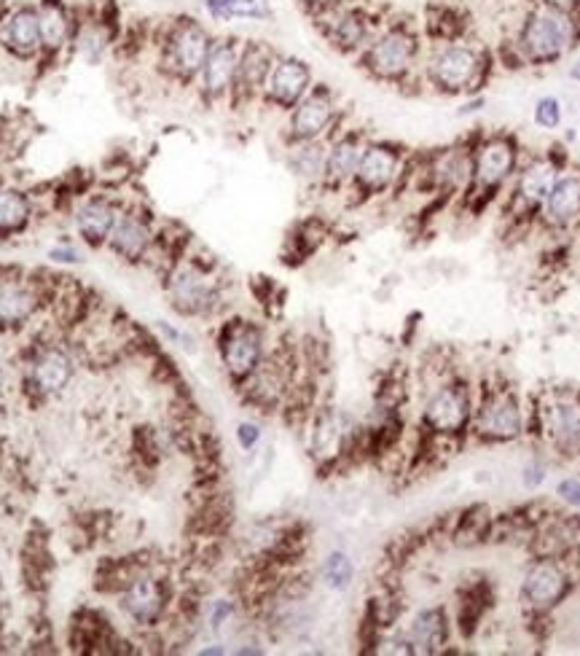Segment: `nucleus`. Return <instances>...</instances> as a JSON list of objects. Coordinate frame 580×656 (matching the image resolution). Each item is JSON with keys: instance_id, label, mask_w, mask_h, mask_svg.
Wrapping results in <instances>:
<instances>
[{"instance_id": "obj_1", "label": "nucleus", "mask_w": 580, "mask_h": 656, "mask_svg": "<svg viewBox=\"0 0 580 656\" xmlns=\"http://www.w3.org/2000/svg\"><path fill=\"white\" fill-rule=\"evenodd\" d=\"M422 33L411 20H384L355 62L373 82L400 87L422 67Z\"/></svg>"}, {"instance_id": "obj_2", "label": "nucleus", "mask_w": 580, "mask_h": 656, "mask_svg": "<svg viewBox=\"0 0 580 656\" xmlns=\"http://www.w3.org/2000/svg\"><path fill=\"white\" fill-rule=\"evenodd\" d=\"M212 44H215V33L205 20L194 14L170 16L153 36L159 71L164 73L166 82L177 87H194Z\"/></svg>"}, {"instance_id": "obj_3", "label": "nucleus", "mask_w": 580, "mask_h": 656, "mask_svg": "<svg viewBox=\"0 0 580 656\" xmlns=\"http://www.w3.org/2000/svg\"><path fill=\"white\" fill-rule=\"evenodd\" d=\"M578 38L580 22L572 11L535 0V5L521 16L519 30H516V62L532 67L554 65L576 47Z\"/></svg>"}, {"instance_id": "obj_4", "label": "nucleus", "mask_w": 580, "mask_h": 656, "mask_svg": "<svg viewBox=\"0 0 580 656\" xmlns=\"http://www.w3.org/2000/svg\"><path fill=\"white\" fill-rule=\"evenodd\" d=\"M422 76L428 87L439 95L462 97L476 95L490 71V57L481 47L457 38V41H435L422 57Z\"/></svg>"}, {"instance_id": "obj_5", "label": "nucleus", "mask_w": 580, "mask_h": 656, "mask_svg": "<svg viewBox=\"0 0 580 656\" xmlns=\"http://www.w3.org/2000/svg\"><path fill=\"white\" fill-rule=\"evenodd\" d=\"M164 294L181 318H208L223 301V277L215 261L186 253L166 267Z\"/></svg>"}, {"instance_id": "obj_6", "label": "nucleus", "mask_w": 580, "mask_h": 656, "mask_svg": "<svg viewBox=\"0 0 580 656\" xmlns=\"http://www.w3.org/2000/svg\"><path fill=\"white\" fill-rule=\"evenodd\" d=\"M384 16L373 11L366 0H342L323 14L312 16V25L318 36L323 38L325 47L342 57H358L369 47L373 33L382 27Z\"/></svg>"}, {"instance_id": "obj_7", "label": "nucleus", "mask_w": 580, "mask_h": 656, "mask_svg": "<svg viewBox=\"0 0 580 656\" xmlns=\"http://www.w3.org/2000/svg\"><path fill=\"white\" fill-rule=\"evenodd\" d=\"M473 391L462 380H444L424 393L419 422L433 438H462L473 425Z\"/></svg>"}, {"instance_id": "obj_8", "label": "nucleus", "mask_w": 580, "mask_h": 656, "mask_svg": "<svg viewBox=\"0 0 580 656\" xmlns=\"http://www.w3.org/2000/svg\"><path fill=\"white\" fill-rule=\"evenodd\" d=\"M521 168V151L510 135H486L473 143V181L465 197L492 199L495 194L510 186Z\"/></svg>"}, {"instance_id": "obj_9", "label": "nucleus", "mask_w": 580, "mask_h": 656, "mask_svg": "<svg viewBox=\"0 0 580 656\" xmlns=\"http://www.w3.org/2000/svg\"><path fill=\"white\" fill-rule=\"evenodd\" d=\"M527 425H530V414L519 393L514 387L497 385L490 387L476 404L470 433L486 444H510L525 436Z\"/></svg>"}, {"instance_id": "obj_10", "label": "nucleus", "mask_w": 580, "mask_h": 656, "mask_svg": "<svg viewBox=\"0 0 580 656\" xmlns=\"http://www.w3.org/2000/svg\"><path fill=\"white\" fill-rule=\"evenodd\" d=\"M221 367L234 385H243L269 356L267 331L248 318H232L218 331Z\"/></svg>"}, {"instance_id": "obj_11", "label": "nucleus", "mask_w": 580, "mask_h": 656, "mask_svg": "<svg viewBox=\"0 0 580 656\" xmlns=\"http://www.w3.org/2000/svg\"><path fill=\"white\" fill-rule=\"evenodd\" d=\"M406 168H409V162H406V151L398 146V143L369 138L349 191L358 194L360 202L384 197V194H390L393 188L400 186V181H404L406 175Z\"/></svg>"}, {"instance_id": "obj_12", "label": "nucleus", "mask_w": 580, "mask_h": 656, "mask_svg": "<svg viewBox=\"0 0 580 656\" xmlns=\"http://www.w3.org/2000/svg\"><path fill=\"white\" fill-rule=\"evenodd\" d=\"M342 127V106L329 84H314L293 111L285 113V146L304 140H329Z\"/></svg>"}, {"instance_id": "obj_13", "label": "nucleus", "mask_w": 580, "mask_h": 656, "mask_svg": "<svg viewBox=\"0 0 580 656\" xmlns=\"http://www.w3.org/2000/svg\"><path fill=\"white\" fill-rule=\"evenodd\" d=\"M157 232L159 224L146 205H124L106 250L126 267H143L151 261L157 248Z\"/></svg>"}, {"instance_id": "obj_14", "label": "nucleus", "mask_w": 580, "mask_h": 656, "mask_svg": "<svg viewBox=\"0 0 580 656\" xmlns=\"http://www.w3.org/2000/svg\"><path fill=\"white\" fill-rule=\"evenodd\" d=\"M540 436L559 458H580V393L554 391L538 409Z\"/></svg>"}, {"instance_id": "obj_15", "label": "nucleus", "mask_w": 580, "mask_h": 656, "mask_svg": "<svg viewBox=\"0 0 580 656\" xmlns=\"http://www.w3.org/2000/svg\"><path fill=\"white\" fill-rule=\"evenodd\" d=\"M239 51H243V38L239 36H215L208 60H205L202 71H199L197 82H194L199 100L208 108L229 106L232 102L234 84H237Z\"/></svg>"}, {"instance_id": "obj_16", "label": "nucleus", "mask_w": 580, "mask_h": 656, "mask_svg": "<svg viewBox=\"0 0 580 656\" xmlns=\"http://www.w3.org/2000/svg\"><path fill=\"white\" fill-rule=\"evenodd\" d=\"M572 590V575L567 565L556 557H538L521 575L519 595L527 610L545 616L565 603Z\"/></svg>"}, {"instance_id": "obj_17", "label": "nucleus", "mask_w": 580, "mask_h": 656, "mask_svg": "<svg viewBox=\"0 0 580 656\" xmlns=\"http://www.w3.org/2000/svg\"><path fill=\"white\" fill-rule=\"evenodd\" d=\"M314 71L304 57L283 54L274 60L272 73H269L267 84L261 92V106L272 108V111L288 113L304 97L309 95V89L314 87Z\"/></svg>"}, {"instance_id": "obj_18", "label": "nucleus", "mask_w": 580, "mask_h": 656, "mask_svg": "<svg viewBox=\"0 0 580 656\" xmlns=\"http://www.w3.org/2000/svg\"><path fill=\"white\" fill-rule=\"evenodd\" d=\"M124 205H126L124 199L113 197V194H106V191H89V194H82V197H76L71 219L78 243L89 250L106 248L108 237H111Z\"/></svg>"}, {"instance_id": "obj_19", "label": "nucleus", "mask_w": 580, "mask_h": 656, "mask_svg": "<svg viewBox=\"0 0 580 656\" xmlns=\"http://www.w3.org/2000/svg\"><path fill=\"white\" fill-rule=\"evenodd\" d=\"M277 57L280 51L269 41H263V38H243L237 84H234V95L229 108H248L252 102H261L263 84H267Z\"/></svg>"}, {"instance_id": "obj_20", "label": "nucleus", "mask_w": 580, "mask_h": 656, "mask_svg": "<svg viewBox=\"0 0 580 656\" xmlns=\"http://www.w3.org/2000/svg\"><path fill=\"white\" fill-rule=\"evenodd\" d=\"M369 143V135L360 127H338L329 138V162H325V181L320 191L344 194L353 186L358 173L360 157Z\"/></svg>"}, {"instance_id": "obj_21", "label": "nucleus", "mask_w": 580, "mask_h": 656, "mask_svg": "<svg viewBox=\"0 0 580 656\" xmlns=\"http://www.w3.org/2000/svg\"><path fill=\"white\" fill-rule=\"evenodd\" d=\"M0 49L16 60H38L44 54L38 3H16L0 14Z\"/></svg>"}, {"instance_id": "obj_22", "label": "nucleus", "mask_w": 580, "mask_h": 656, "mask_svg": "<svg viewBox=\"0 0 580 656\" xmlns=\"http://www.w3.org/2000/svg\"><path fill=\"white\" fill-rule=\"evenodd\" d=\"M355 436H358V428L349 420V414L325 407L314 414L312 428H309V453L318 463L331 466L349 453Z\"/></svg>"}, {"instance_id": "obj_23", "label": "nucleus", "mask_w": 580, "mask_h": 656, "mask_svg": "<svg viewBox=\"0 0 580 656\" xmlns=\"http://www.w3.org/2000/svg\"><path fill=\"white\" fill-rule=\"evenodd\" d=\"M559 173H562L559 164L548 157H538L521 164L516 178L510 181V199H508V202L516 208V215H538Z\"/></svg>"}, {"instance_id": "obj_24", "label": "nucleus", "mask_w": 580, "mask_h": 656, "mask_svg": "<svg viewBox=\"0 0 580 656\" xmlns=\"http://www.w3.org/2000/svg\"><path fill=\"white\" fill-rule=\"evenodd\" d=\"M170 590L159 575L137 573L132 575L122 590V610L137 627H153L162 621Z\"/></svg>"}, {"instance_id": "obj_25", "label": "nucleus", "mask_w": 580, "mask_h": 656, "mask_svg": "<svg viewBox=\"0 0 580 656\" xmlns=\"http://www.w3.org/2000/svg\"><path fill=\"white\" fill-rule=\"evenodd\" d=\"M82 5L71 0H38V22H41V57L71 54L73 38L78 30Z\"/></svg>"}, {"instance_id": "obj_26", "label": "nucleus", "mask_w": 580, "mask_h": 656, "mask_svg": "<svg viewBox=\"0 0 580 656\" xmlns=\"http://www.w3.org/2000/svg\"><path fill=\"white\" fill-rule=\"evenodd\" d=\"M452 624L444 608H419L406 621L400 638L409 646V654H441L449 646Z\"/></svg>"}, {"instance_id": "obj_27", "label": "nucleus", "mask_w": 580, "mask_h": 656, "mask_svg": "<svg viewBox=\"0 0 580 656\" xmlns=\"http://www.w3.org/2000/svg\"><path fill=\"white\" fill-rule=\"evenodd\" d=\"M540 219L551 230H572L580 224V173L562 170L540 208Z\"/></svg>"}, {"instance_id": "obj_28", "label": "nucleus", "mask_w": 580, "mask_h": 656, "mask_svg": "<svg viewBox=\"0 0 580 656\" xmlns=\"http://www.w3.org/2000/svg\"><path fill=\"white\" fill-rule=\"evenodd\" d=\"M430 184L441 191L468 194L470 181H473V146H452L444 151L433 153L428 162Z\"/></svg>"}, {"instance_id": "obj_29", "label": "nucleus", "mask_w": 580, "mask_h": 656, "mask_svg": "<svg viewBox=\"0 0 580 656\" xmlns=\"http://www.w3.org/2000/svg\"><path fill=\"white\" fill-rule=\"evenodd\" d=\"M288 385V372H285V367L280 363V358L267 356L261 367L239 385V391H243V396L248 398L250 404H256L258 409H274L283 404Z\"/></svg>"}, {"instance_id": "obj_30", "label": "nucleus", "mask_w": 580, "mask_h": 656, "mask_svg": "<svg viewBox=\"0 0 580 656\" xmlns=\"http://www.w3.org/2000/svg\"><path fill=\"white\" fill-rule=\"evenodd\" d=\"M325 162H329V140H304L285 146V168L293 178L307 188H323Z\"/></svg>"}, {"instance_id": "obj_31", "label": "nucleus", "mask_w": 580, "mask_h": 656, "mask_svg": "<svg viewBox=\"0 0 580 656\" xmlns=\"http://www.w3.org/2000/svg\"><path fill=\"white\" fill-rule=\"evenodd\" d=\"M73 374H76V363L62 347H46V350L38 352L30 367L33 385L44 396H54V393L65 391L71 385Z\"/></svg>"}, {"instance_id": "obj_32", "label": "nucleus", "mask_w": 580, "mask_h": 656, "mask_svg": "<svg viewBox=\"0 0 580 656\" xmlns=\"http://www.w3.org/2000/svg\"><path fill=\"white\" fill-rule=\"evenodd\" d=\"M538 557H556L565 560L580 544V519L576 517H554L543 522L535 533Z\"/></svg>"}, {"instance_id": "obj_33", "label": "nucleus", "mask_w": 580, "mask_h": 656, "mask_svg": "<svg viewBox=\"0 0 580 656\" xmlns=\"http://www.w3.org/2000/svg\"><path fill=\"white\" fill-rule=\"evenodd\" d=\"M41 307V294L25 281L0 283V323L3 326H20L30 321Z\"/></svg>"}, {"instance_id": "obj_34", "label": "nucleus", "mask_w": 580, "mask_h": 656, "mask_svg": "<svg viewBox=\"0 0 580 656\" xmlns=\"http://www.w3.org/2000/svg\"><path fill=\"white\" fill-rule=\"evenodd\" d=\"M33 221V202L20 188H0V237L20 235Z\"/></svg>"}, {"instance_id": "obj_35", "label": "nucleus", "mask_w": 580, "mask_h": 656, "mask_svg": "<svg viewBox=\"0 0 580 656\" xmlns=\"http://www.w3.org/2000/svg\"><path fill=\"white\" fill-rule=\"evenodd\" d=\"M323 573L325 586L333 592H347L355 581V562L347 552H331L329 557L323 560Z\"/></svg>"}, {"instance_id": "obj_36", "label": "nucleus", "mask_w": 580, "mask_h": 656, "mask_svg": "<svg viewBox=\"0 0 580 656\" xmlns=\"http://www.w3.org/2000/svg\"><path fill=\"white\" fill-rule=\"evenodd\" d=\"M562 119H565V111H562L559 97L545 95L535 102V111H532V122H535V127L551 133V129L562 127Z\"/></svg>"}, {"instance_id": "obj_37", "label": "nucleus", "mask_w": 580, "mask_h": 656, "mask_svg": "<svg viewBox=\"0 0 580 656\" xmlns=\"http://www.w3.org/2000/svg\"><path fill=\"white\" fill-rule=\"evenodd\" d=\"M274 20L272 0H234L232 22H269Z\"/></svg>"}, {"instance_id": "obj_38", "label": "nucleus", "mask_w": 580, "mask_h": 656, "mask_svg": "<svg viewBox=\"0 0 580 656\" xmlns=\"http://www.w3.org/2000/svg\"><path fill=\"white\" fill-rule=\"evenodd\" d=\"M49 261H54V264L60 267H78L84 264V250H82V243H73V239H65V243L54 245V248L49 250Z\"/></svg>"}, {"instance_id": "obj_39", "label": "nucleus", "mask_w": 580, "mask_h": 656, "mask_svg": "<svg viewBox=\"0 0 580 656\" xmlns=\"http://www.w3.org/2000/svg\"><path fill=\"white\" fill-rule=\"evenodd\" d=\"M232 5L234 0H202V11L210 22L215 25H226L232 22Z\"/></svg>"}, {"instance_id": "obj_40", "label": "nucleus", "mask_w": 580, "mask_h": 656, "mask_svg": "<svg viewBox=\"0 0 580 656\" xmlns=\"http://www.w3.org/2000/svg\"><path fill=\"white\" fill-rule=\"evenodd\" d=\"M237 444L245 449V453H252V449L261 444V425L252 420H245L237 425Z\"/></svg>"}, {"instance_id": "obj_41", "label": "nucleus", "mask_w": 580, "mask_h": 656, "mask_svg": "<svg viewBox=\"0 0 580 656\" xmlns=\"http://www.w3.org/2000/svg\"><path fill=\"white\" fill-rule=\"evenodd\" d=\"M232 616H234L232 601H212L208 610V624L212 630H221V627H226V621H232Z\"/></svg>"}, {"instance_id": "obj_42", "label": "nucleus", "mask_w": 580, "mask_h": 656, "mask_svg": "<svg viewBox=\"0 0 580 656\" xmlns=\"http://www.w3.org/2000/svg\"><path fill=\"white\" fill-rule=\"evenodd\" d=\"M545 476H548V466L540 458L530 460V463L525 466V471H521V482H525L527 490H538L540 484L545 482Z\"/></svg>"}, {"instance_id": "obj_43", "label": "nucleus", "mask_w": 580, "mask_h": 656, "mask_svg": "<svg viewBox=\"0 0 580 656\" xmlns=\"http://www.w3.org/2000/svg\"><path fill=\"white\" fill-rule=\"evenodd\" d=\"M556 495H559L567 506H572V509L580 511V476L562 479V482L556 484Z\"/></svg>"}, {"instance_id": "obj_44", "label": "nucleus", "mask_w": 580, "mask_h": 656, "mask_svg": "<svg viewBox=\"0 0 580 656\" xmlns=\"http://www.w3.org/2000/svg\"><path fill=\"white\" fill-rule=\"evenodd\" d=\"M296 3H298V9H301L304 14H307L309 20H312V16L323 14V11L333 9V5H338V3H342V0H296Z\"/></svg>"}, {"instance_id": "obj_45", "label": "nucleus", "mask_w": 580, "mask_h": 656, "mask_svg": "<svg viewBox=\"0 0 580 656\" xmlns=\"http://www.w3.org/2000/svg\"><path fill=\"white\" fill-rule=\"evenodd\" d=\"M543 3H554V5H559V9L572 11V14L580 9V0H543Z\"/></svg>"}, {"instance_id": "obj_46", "label": "nucleus", "mask_w": 580, "mask_h": 656, "mask_svg": "<svg viewBox=\"0 0 580 656\" xmlns=\"http://www.w3.org/2000/svg\"><path fill=\"white\" fill-rule=\"evenodd\" d=\"M570 78H572V82H578V84H580V54L576 57V60H572V65H570Z\"/></svg>"}, {"instance_id": "obj_47", "label": "nucleus", "mask_w": 580, "mask_h": 656, "mask_svg": "<svg viewBox=\"0 0 580 656\" xmlns=\"http://www.w3.org/2000/svg\"><path fill=\"white\" fill-rule=\"evenodd\" d=\"M199 654H226V648H223L221 643H212L210 648H202V652H199Z\"/></svg>"}]
</instances>
